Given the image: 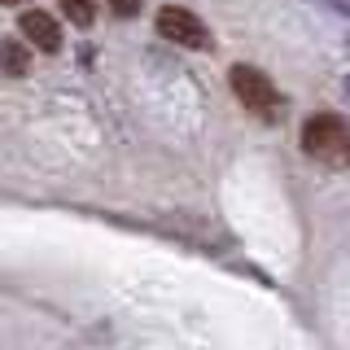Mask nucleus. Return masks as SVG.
<instances>
[{
    "instance_id": "nucleus-7",
    "label": "nucleus",
    "mask_w": 350,
    "mask_h": 350,
    "mask_svg": "<svg viewBox=\"0 0 350 350\" xmlns=\"http://www.w3.org/2000/svg\"><path fill=\"white\" fill-rule=\"evenodd\" d=\"M109 9H114L118 18H131V14L140 9V0H109Z\"/></svg>"
},
{
    "instance_id": "nucleus-2",
    "label": "nucleus",
    "mask_w": 350,
    "mask_h": 350,
    "mask_svg": "<svg viewBox=\"0 0 350 350\" xmlns=\"http://www.w3.org/2000/svg\"><path fill=\"white\" fill-rule=\"evenodd\" d=\"M302 149L311 153V158H320V162H337V158H346V149H350V140H346V123L337 114H311L306 118V127H302Z\"/></svg>"
},
{
    "instance_id": "nucleus-1",
    "label": "nucleus",
    "mask_w": 350,
    "mask_h": 350,
    "mask_svg": "<svg viewBox=\"0 0 350 350\" xmlns=\"http://www.w3.org/2000/svg\"><path fill=\"white\" fill-rule=\"evenodd\" d=\"M232 92H237V101L250 109V114H258L262 123H280V109H284V101H280V92H276V83L267 79V75L258 70V66H232Z\"/></svg>"
},
{
    "instance_id": "nucleus-3",
    "label": "nucleus",
    "mask_w": 350,
    "mask_h": 350,
    "mask_svg": "<svg viewBox=\"0 0 350 350\" xmlns=\"http://www.w3.org/2000/svg\"><path fill=\"white\" fill-rule=\"evenodd\" d=\"M158 36L180 44V49H211V31H206V22L193 14V9L184 5H167L158 9Z\"/></svg>"
},
{
    "instance_id": "nucleus-5",
    "label": "nucleus",
    "mask_w": 350,
    "mask_h": 350,
    "mask_svg": "<svg viewBox=\"0 0 350 350\" xmlns=\"http://www.w3.org/2000/svg\"><path fill=\"white\" fill-rule=\"evenodd\" d=\"M27 70H31V53L22 49L18 40H5V75L18 79V75H27Z\"/></svg>"
},
{
    "instance_id": "nucleus-8",
    "label": "nucleus",
    "mask_w": 350,
    "mask_h": 350,
    "mask_svg": "<svg viewBox=\"0 0 350 350\" xmlns=\"http://www.w3.org/2000/svg\"><path fill=\"white\" fill-rule=\"evenodd\" d=\"M5 5H31V0H5Z\"/></svg>"
},
{
    "instance_id": "nucleus-6",
    "label": "nucleus",
    "mask_w": 350,
    "mask_h": 350,
    "mask_svg": "<svg viewBox=\"0 0 350 350\" xmlns=\"http://www.w3.org/2000/svg\"><path fill=\"white\" fill-rule=\"evenodd\" d=\"M57 5L66 9V18H70L75 27H92V18H96V0H57Z\"/></svg>"
},
{
    "instance_id": "nucleus-4",
    "label": "nucleus",
    "mask_w": 350,
    "mask_h": 350,
    "mask_svg": "<svg viewBox=\"0 0 350 350\" xmlns=\"http://www.w3.org/2000/svg\"><path fill=\"white\" fill-rule=\"evenodd\" d=\"M18 27H22V36L36 44L40 53H57L62 49V22L53 14H44V9H27V14L18 18Z\"/></svg>"
}]
</instances>
